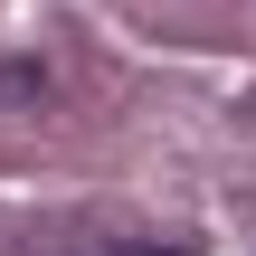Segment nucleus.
Listing matches in <instances>:
<instances>
[{
    "label": "nucleus",
    "instance_id": "obj_1",
    "mask_svg": "<svg viewBox=\"0 0 256 256\" xmlns=\"http://www.w3.org/2000/svg\"><path fill=\"white\" fill-rule=\"evenodd\" d=\"M48 95V66H28V57H0V104H38Z\"/></svg>",
    "mask_w": 256,
    "mask_h": 256
},
{
    "label": "nucleus",
    "instance_id": "obj_2",
    "mask_svg": "<svg viewBox=\"0 0 256 256\" xmlns=\"http://www.w3.org/2000/svg\"><path fill=\"white\" fill-rule=\"evenodd\" d=\"M95 256H190V247H162V238H142V247H95Z\"/></svg>",
    "mask_w": 256,
    "mask_h": 256
}]
</instances>
